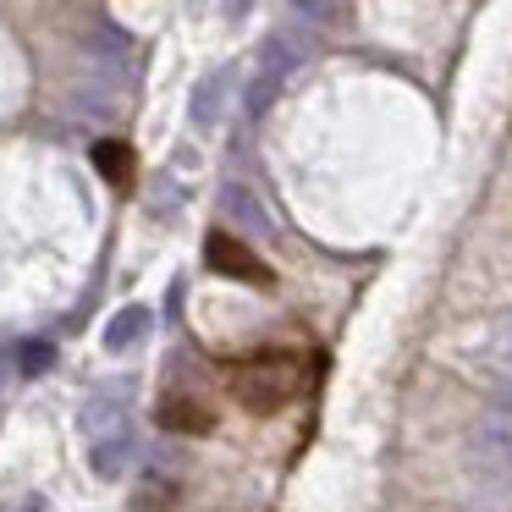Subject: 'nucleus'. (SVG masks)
<instances>
[{"mask_svg": "<svg viewBox=\"0 0 512 512\" xmlns=\"http://www.w3.org/2000/svg\"><path fill=\"white\" fill-rule=\"evenodd\" d=\"M298 61H303V50L292 45L287 34H270L265 45H259V61H254V72H248V89H243L248 122H259V116L281 100V89H287V78L298 72Z\"/></svg>", "mask_w": 512, "mask_h": 512, "instance_id": "f257e3e1", "label": "nucleus"}, {"mask_svg": "<svg viewBox=\"0 0 512 512\" xmlns=\"http://www.w3.org/2000/svg\"><path fill=\"white\" fill-rule=\"evenodd\" d=\"M292 358H281V353H265V358H254V364H243L237 369V380H232V391H237V402H243L248 413H276L281 402L292 397Z\"/></svg>", "mask_w": 512, "mask_h": 512, "instance_id": "f03ea898", "label": "nucleus"}, {"mask_svg": "<svg viewBox=\"0 0 512 512\" xmlns=\"http://www.w3.org/2000/svg\"><path fill=\"white\" fill-rule=\"evenodd\" d=\"M204 265L210 270H221V276H237V281H254V287H270V265L259 254H248L237 237H226V232H215L210 243H204Z\"/></svg>", "mask_w": 512, "mask_h": 512, "instance_id": "7ed1b4c3", "label": "nucleus"}, {"mask_svg": "<svg viewBox=\"0 0 512 512\" xmlns=\"http://www.w3.org/2000/svg\"><path fill=\"white\" fill-rule=\"evenodd\" d=\"M133 457H138V435H133V424L94 435V474H100V479H122L127 468H133Z\"/></svg>", "mask_w": 512, "mask_h": 512, "instance_id": "20e7f679", "label": "nucleus"}, {"mask_svg": "<svg viewBox=\"0 0 512 512\" xmlns=\"http://www.w3.org/2000/svg\"><path fill=\"white\" fill-rule=\"evenodd\" d=\"M221 210L232 215L243 232H254V237H270L276 226H270V215H265V204H259V193L254 188H243V182H226V193H221Z\"/></svg>", "mask_w": 512, "mask_h": 512, "instance_id": "39448f33", "label": "nucleus"}, {"mask_svg": "<svg viewBox=\"0 0 512 512\" xmlns=\"http://www.w3.org/2000/svg\"><path fill=\"white\" fill-rule=\"evenodd\" d=\"M149 325H155V314H149L144 303H127V309L111 314V325H105V353H127V347H138L149 336Z\"/></svg>", "mask_w": 512, "mask_h": 512, "instance_id": "423d86ee", "label": "nucleus"}, {"mask_svg": "<svg viewBox=\"0 0 512 512\" xmlns=\"http://www.w3.org/2000/svg\"><path fill=\"white\" fill-rule=\"evenodd\" d=\"M226 94H232V67L210 72V78H204L199 89H193V122H199V127H215V122H221Z\"/></svg>", "mask_w": 512, "mask_h": 512, "instance_id": "0eeeda50", "label": "nucleus"}, {"mask_svg": "<svg viewBox=\"0 0 512 512\" xmlns=\"http://www.w3.org/2000/svg\"><path fill=\"white\" fill-rule=\"evenodd\" d=\"M160 424L188 430V435H204L215 424V413L204 408V402H193V397H166V402H160Z\"/></svg>", "mask_w": 512, "mask_h": 512, "instance_id": "6e6552de", "label": "nucleus"}, {"mask_svg": "<svg viewBox=\"0 0 512 512\" xmlns=\"http://www.w3.org/2000/svg\"><path fill=\"white\" fill-rule=\"evenodd\" d=\"M94 166H100V177L105 182H127L133 177V155H127V144H94Z\"/></svg>", "mask_w": 512, "mask_h": 512, "instance_id": "1a4fd4ad", "label": "nucleus"}, {"mask_svg": "<svg viewBox=\"0 0 512 512\" xmlns=\"http://www.w3.org/2000/svg\"><path fill=\"white\" fill-rule=\"evenodd\" d=\"M287 12L298 17L303 28H331L342 17V0H287Z\"/></svg>", "mask_w": 512, "mask_h": 512, "instance_id": "9d476101", "label": "nucleus"}, {"mask_svg": "<svg viewBox=\"0 0 512 512\" xmlns=\"http://www.w3.org/2000/svg\"><path fill=\"white\" fill-rule=\"evenodd\" d=\"M490 364H496L501 380H512V314L496 325V342H490Z\"/></svg>", "mask_w": 512, "mask_h": 512, "instance_id": "9b49d317", "label": "nucleus"}, {"mask_svg": "<svg viewBox=\"0 0 512 512\" xmlns=\"http://www.w3.org/2000/svg\"><path fill=\"white\" fill-rule=\"evenodd\" d=\"M50 358H56V353H50V342H28L17 364H23V375H45V369H50Z\"/></svg>", "mask_w": 512, "mask_h": 512, "instance_id": "f8f14e48", "label": "nucleus"}, {"mask_svg": "<svg viewBox=\"0 0 512 512\" xmlns=\"http://www.w3.org/2000/svg\"><path fill=\"white\" fill-rule=\"evenodd\" d=\"M17 512H45V501H39V496H28V501H23V507H17Z\"/></svg>", "mask_w": 512, "mask_h": 512, "instance_id": "ddd939ff", "label": "nucleus"}]
</instances>
